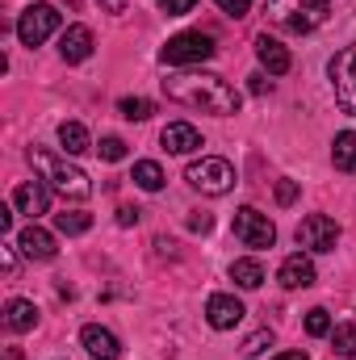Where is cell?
<instances>
[{"instance_id":"obj_19","label":"cell","mask_w":356,"mask_h":360,"mask_svg":"<svg viewBox=\"0 0 356 360\" xmlns=\"http://www.w3.org/2000/svg\"><path fill=\"white\" fill-rule=\"evenodd\" d=\"M331 164H336L340 172H356V130L336 134V143H331Z\"/></svg>"},{"instance_id":"obj_29","label":"cell","mask_w":356,"mask_h":360,"mask_svg":"<svg viewBox=\"0 0 356 360\" xmlns=\"http://www.w3.org/2000/svg\"><path fill=\"white\" fill-rule=\"evenodd\" d=\"M214 4H218L227 17H248V13H252V0H214Z\"/></svg>"},{"instance_id":"obj_16","label":"cell","mask_w":356,"mask_h":360,"mask_svg":"<svg viewBox=\"0 0 356 360\" xmlns=\"http://www.w3.org/2000/svg\"><path fill=\"white\" fill-rule=\"evenodd\" d=\"M59 55H63L68 63H84L92 55V30L89 25H68V30L59 34Z\"/></svg>"},{"instance_id":"obj_32","label":"cell","mask_w":356,"mask_h":360,"mask_svg":"<svg viewBox=\"0 0 356 360\" xmlns=\"http://www.w3.org/2000/svg\"><path fill=\"white\" fill-rule=\"evenodd\" d=\"M248 80H252V84H248V89L256 92V96H265V92H272V80H268L265 72H256V76H248Z\"/></svg>"},{"instance_id":"obj_35","label":"cell","mask_w":356,"mask_h":360,"mask_svg":"<svg viewBox=\"0 0 356 360\" xmlns=\"http://www.w3.org/2000/svg\"><path fill=\"white\" fill-rule=\"evenodd\" d=\"M13 214H17V205H4V210H0V231H4V235L13 231Z\"/></svg>"},{"instance_id":"obj_12","label":"cell","mask_w":356,"mask_h":360,"mask_svg":"<svg viewBox=\"0 0 356 360\" xmlns=\"http://www.w3.org/2000/svg\"><path fill=\"white\" fill-rule=\"evenodd\" d=\"M160 143H164L168 155H193V151H201V130L189 126V122H168Z\"/></svg>"},{"instance_id":"obj_22","label":"cell","mask_w":356,"mask_h":360,"mask_svg":"<svg viewBox=\"0 0 356 360\" xmlns=\"http://www.w3.org/2000/svg\"><path fill=\"white\" fill-rule=\"evenodd\" d=\"M231 281H235L239 289H260V285H265L260 260H235V264H231Z\"/></svg>"},{"instance_id":"obj_26","label":"cell","mask_w":356,"mask_h":360,"mask_svg":"<svg viewBox=\"0 0 356 360\" xmlns=\"http://www.w3.org/2000/svg\"><path fill=\"white\" fill-rule=\"evenodd\" d=\"M265 348H272V331H268V327H260L256 335H248V340H243V348H239V352H243L248 360H256Z\"/></svg>"},{"instance_id":"obj_3","label":"cell","mask_w":356,"mask_h":360,"mask_svg":"<svg viewBox=\"0 0 356 360\" xmlns=\"http://www.w3.org/2000/svg\"><path fill=\"white\" fill-rule=\"evenodd\" d=\"M268 21L285 34H310L327 21L331 13V0H268L265 4Z\"/></svg>"},{"instance_id":"obj_18","label":"cell","mask_w":356,"mask_h":360,"mask_svg":"<svg viewBox=\"0 0 356 360\" xmlns=\"http://www.w3.org/2000/svg\"><path fill=\"white\" fill-rule=\"evenodd\" d=\"M4 327L17 331V335H21V331H34V327H38V306H34L30 297H13V302L4 306Z\"/></svg>"},{"instance_id":"obj_28","label":"cell","mask_w":356,"mask_h":360,"mask_svg":"<svg viewBox=\"0 0 356 360\" xmlns=\"http://www.w3.org/2000/svg\"><path fill=\"white\" fill-rule=\"evenodd\" d=\"M96 151H101V160H109V164H117V160H126V143H122L117 134H105Z\"/></svg>"},{"instance_id":"obj_33","label":"cell","mask_w":356,"mask_h":360,"mask_svg":"<svg viewBox=\"0 0 356 360\" xmlns=\"http://www.w3.org/2000/svg\"><path fill=\"white\" fill-rule=\"evenodd\" d=\"M139 214H143V210H130V205H122V210H117V222H122V226H134V222H139Z\"/></svg>"},{"instance_id":"obj_38","label":"cell","mask_w":356,"mask_h":360,"mask_svg":"<svg viewBox=\"0 0 356 360\" xmlns=\"http://www.w3.org/2000/svg\"><path fill=\"white\" fill-rule=\"evenodd\" d=\"M272 360H306V352H276Z\"/></svg>"},{"instance_id":"obj_5","label":"cell","mask_w":356,"mask_h":360,"mask_svg":"<svg viewBox=\"0 0 356 360\" xmlns=\"http://www.w3.org/2000/svg\"><path fill=\"white\" fill-rule=\"evenodd\" d=\"M184 180H189L197 193H205V197H222V193L235 188V168H231L227 160H218V155H205V160H193V164L184 168Z\"/></svg>"},{"instance_id":"obj_9","label":"cell","mask_w":356,"mask_h":360,"mask_svg":"<svg viewBox=\"0 0 356 360\" xmlns=\"http://www.w3.org/2000/svg\"><path fill=\"white\" fill-rule=\"evenodd\" d=\"M340 243V222H331L327 214H310L298 222V248L306 252H336Z\"/></svg>"},{"instance_id":"obj_15","label":"cell","mask_w":356,"mask_h":360,"mask_svg":"<svg viewBox=\"0 0 356 360\" xmlns=\"http://www.w3.org/2000/svg\"><path fill=\"white\" fill-rule=\"evenodd\" d=\"M276 281H281L285 289H310V285H314V264H310V256H302V252L285 256V260H281V272H276Z\"/></svg>"},{"instance_id":"obj_34","label":"cell","mask_w":356,"mask_h":360,"mask_svg":"<svg viewBox=\"0 0 356 360\" xmlns=\"http://www.w3.org/2000/svg\"><path fill=\"white\" fill-rule=\"evenodd\" d=\"M13 248H17V243H13ZM13 248H0V264H4V272L17 269V252H13Z\"/></svg>"},{"instance_id":"obj_10","label":"cell","mask_w":356,"mask_h":360,"mask_svg":"<svg viewBox=\"0 0 356 360\" xmlns=\"http://www.w3.org/2000/svg\"><path fill=\"white\" fill-rule=\"evenodd\" d=\"M205 323H210L214 331L239 327V323H243V302H239L235 293H210V302H205Z\"/></svg>"},{"instance_id":"obj_36","label":"cell","mask_w":356,"mask_h":360,"mask_svg":"<svg viewBox=\"0 0 356 360\" xmlns=\"http://www.w3.org/2000/svg\"><path fill=\"white\" fill-rule=\"evenodd\" d=\"M96 4H101L105 13H126V8H130V0H96Z\"/></svg>"},{"instance_id":"obj_8","label":"cell","mask_w":356,"mask_h":360,"mask_svg":"<svg viewBox=\"0 0 356 360\" xmlns=\"http://www.w3.org/2000/svg\"><path fill=\"white\" fill-rule=\"evenodd\" d=\"M235 239L243 243V248H272L276 243V226H272V218L260 214V210H252V205H243V210H235Z\"/></svg>"},{"instance_id":"obj_1","label":"cell","mask_w":356,"mask_h":360,"mask_svg":"<svg viewBox=\"0 0 356 360\" xmlns=\"http://www.w3.org/2000/svg\"><path fill=\"white\" fill-rule=\"evenodd\" d=\"M164 92H168V101L189 105V109H201V113H214V117L239 113V101H243L239 92L231 89L222 76H214V72H180V76H168Z\"/></svg>"},{"instance_id":"obj_4","label":"cell","mask_w":356,"mask_h":360,"mask_svg":"<svg viewBox=\"0 0 356 360\" xmlns=\"http://www.w3.org/2000/svg\"><path fill=\"white\" fill-rule=\"evenodd\" d=\"M214 55H218V46H214V38L201 34V30H184L177 38H168L164 51H160V59H164L168 68H197V63H205V59H214Z\"/></svg>"},{"instance_id":"obj_23","label":"cell","mask_w":356,"mask_h":360,"mask_svg":"<svg viewBox=\"0 0 356 360\" xmlns=\"http://www.w3.org/2000/svg\"><path fill=\"white\" fill-rule=\"evenodd\" d=\"M55 226H59V235H84L92 226V214H84V210H63V214H55Z\"/></svg>"},{"instance_id":"obj_27","label":"cell","mask_w":356,"mask_h":360,"mask_svg":"<svg viewBox=\"0 0 356 360\" xmlns=\"http://www.w3.org/2000/svg\"><path fill=\"white\" fill-rule=\"evenodd\" d=\"M306 331L319 340V335H331V314L323 310V306H314L310 314H306Z\"/></svg>"},{"instance_id":"obj_11","label":"cell","mask_w":356,"mask_h":360,"mask_svg":"<svg viewBox=\"0 0 356 360\" xmlns=\"http://www.w3.org/2000/svg\"><path fill=\"white\" fill-rule=\"evenodd\" d=\"M13 205H17V214H30V218L46 214V205H51V184H46L42 176L21 180V184L13 188Z\"/></svg>"},{"instance_id":"obj_37","label":"cell","mask_w":356,"mask_h":360,"mask_svg":"<svg viewBox=\"0 0 356 360\" xmlns=\"http://www.w3.org/2000/svg\"><path fill=\"white\" fill-rule=\"evenodd\" d=\"M189 226H193V231H210V214H197V218H189Z\"/></svg>"},{"instance_id":"obj_30","label":"cell","mask_w":356,"mask_h":360,"mask_svg":"<svg viewBox=\"0 0 356 360\" xmlns=\"http://www.w3.org/2000/svg\"><path fill=\"white\" fill-rule=\"evenodd\" d=\"M160 8H164L168 17H184V13L197 8V0H160Z\"/></svg>"},{"instance_id":"obj_21","label":"cell","mask_w":356,"mask_h":360,"mask_svg":"<svg viewBox=\"0 0 356 360\" xmlns=\"http://www.w3.org/2000/svg\"><path fill=\"white\" fill-rule=\"evenodd\" d=\"M130 180H134L143 193H160V188H164V168H160L155 160H139V164H134V176H130Z\"/></svg>"},{"instance_id":"obj_24","label":"cell","mask_w":356,"mask_h":360,"mask_svg":"<svg viewBox=\"0 0 356 360\" xmlns=\"http://www.w3.org/2000/svg\"><path fill=\"white\" fill-rule=\"evenodd\" d=\"M117 113H122L126 122H147V117L155 113V105H151L147 96H122V101H117Z\"/></svg>"},{"instance_id":"obj_2","label":"cell","mask_w":356,"mask_h":360,"mask_svg":"<svg viewBox=\"0 0 356 360\" xmlns=\"http://www.w3.org/2000/svg\"><path fill=\"white\" fill-rule=\"evenodd\" d=\"M30 164L38 168V176L46 180L59 197H72V201H84L92 193V180L84 168H76V164H68L63 155H55V151H46V147H34L30 151Z\"/></svg>"},{"instance_id":"obj_6","label":"cell","mask_w":356,"mask_h":360,"mask_svg":"<svg viewBox=\"0 0 356 360\" xmlns=\"http://www.w3.org/2000/svg\"><path fill=\"white\" fill-rule=\"evenodd\" d=\"M327 76H331V92H336V105L356 117V42L336 51V59L327 63Z\"/></svg>"},{"instance_id":"obj_20","label":"cell","mask_w":356,"mask_h":360,"mask_svg":"<svg viewBox=\"0 0 356 360\" xmlns=\"http://www.w3.org/2000/svg\"><path fill=\"white\" fill-rule=\"evenodd\" d=\"M59 147H63L68 155H84L92 147V139L80 122H63V126H59Z\"/></svg>"},{"instance_id":"obj_25","label":"cell","mask_w":356,"mask_h":360,"mask_svg":"<svg viewBox=\"0 0 356 360\" xmlns=\"http://www.w3.org/2000/svg\"><path fill=\"white\" fill-rule=\"evenodd\" d=\"M331 344H336L340 356H356V327L352 323H340V327L331 331Z\"/></svg>"},{"instance_id":"obj_14","label":"cell","mask_w":356,"mask_h":360,"mask_svg":"<svg viewBox=\"0 0 356 360\" xmlns=\"http://www.w3.org/2000/svg\"><path fill=\"white\" fill-rule=\"evenodd\" d=\"M80 344H84V352H89L92 360H117L122 356L117 335H113L109 327H96V323H89V327L80 331Z\"/></svg>"},{"instance_id":"obj_13","label":"cell","mask_w":356,"mask_h":360,"mask_svg":"<svg viewBox=\"0 0 356 360\" xmlns=\"http://www.w3.org/2000/svg\"><path fill=\"white\" fill-rule=\"evenodd\" d=\"M17 252H21L25 260H51V256H55V235H51L46 226L30 222V226L17 235Z\"/></svg>"},{"instance_id":"obj_7","label":"cell","mask_w":356,"mask_h":360,"mask_svg":"<svg viewBox=\"0 0 356 360\" xmlns=\"http://www.w3.org/2000/svg\"><path fill=\"white\" fill-rule=\"evenodd\" d=\"M59 30V8L55 4H46V0H38V4H30L21 17H17V38H21V46H42L51 34Z\"/></svg>"},{"instance_id":"obj_17","label":"cell","mask_w":356,"mask_h":360,"mask_svg":"<svg viewBox=\"0 0 356 360\" xmlns=\"http://www.w3.org/2000/svg\"><path fill=\"white\" fill-rule=\"evenodd\" d=\"M256 59H260V68H265L268 76H285V72L293 68L289 51H285L276 38H268V34H260V38H256Z\"/></svg>"},{"instance_id":"obj_31","label":"cell","mask_w":356,"mask_h":360,"mask_svg":"<svg viewBox=\"0 0 356 360\" xmlns=\"http://www.w3.org/2000/svg\"><path fill=\"white\" fill-rule=\"evenodd\" d=\"M276 201L281 205H293L298 201V180H276Z\"/></svg>"}]
</instances>
